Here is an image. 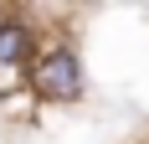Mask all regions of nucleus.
Wrapping results in <instances>:
<instances>
[{
    "mask_svg": "<svg viewBox=\"0 0 149 144\" xmlns=\"http://www.w3.org/2000/svg\"><path fill=\"white\" fill-rule=\"evenodd\" d=\"M21 87H26L36 103H77L88 93V67H82V57H77L67 41H52V46H41V52L31 57Z\"/></svg>",
    "mask_w": 149,
    "mask_h": 144,
    "instance_id": "nucleus-1",
    "label": "nucleus"
},
{
    "mask_svg": "<svg viewBox=\"0 0 149 144\" xmlns=\"http://www.w3.org/2000/svg\"><path fill=\"white\" fill-rule=\"evenodd\" d=\"M41 52V36L31 31L26 15H5L0 21V67H31V57Z\"/></svg>",
    "mask_w": 149,
    "mask_h": 144,
    "instance_id": "nucleus-2",
    "label": "nucleus"
},
{
    "mask_svg": "<svg viewBox=\"0 0 149 144\" xmlns=\"http://www.w3.org/2000/svg\"><path fill=\"white\" fill-rule=\"evenodd\" d=\"M0 108H5V113H15V118H26L31 108H36V98H31L26 87H15V93H5V98H0Z\"/></svg>",
    "mask_w": 149,
    "mask_h": 144,
    "instance_id": "nucleus-3",
    "label": "nucleus"
}]
</instances>
